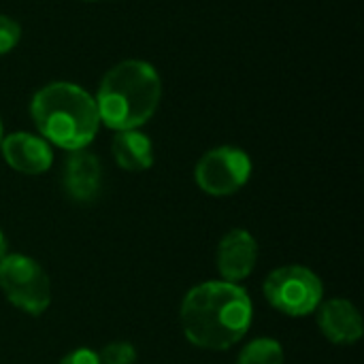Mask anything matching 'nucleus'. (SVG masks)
Returning a JSON list of instances; mask_svg holds the SVG:
<instances>
[{
  "instance_id": "f257e3e1",
  "label": "nucleus",
  "mask_w": 364,
  "mask_h": 364,
  "mask_svg": "<svg viewBox=\"0 0 364 364\" xmlns=\"http://www.w3.org/2000/svg\"><path fill=\"white\" fill-rule=\"evenodd\" d=\"M250 294L232 282H205L181 303V328L188 341L203 350H228L252 326Z\"/></svg>"
},
{
  "instance_id": "f03ea898",
  "label": "nucleus",
  "mask_w": 364,
  "mask_h": 364,
  "mask_svg": "<svg viewBox=\"0 0 364 364\" xmlns=\"http://www.w3.org/2000/svg\"><path fill=\"white\" fill-rule=\"evenodd\" d=\"M162 83L156 68L141 60H126L113 66L98 87L96 109L105 126L113 130H136L156 113Z\"/></svg>"
},
{
  "instance_id": "7ed1b4c3",
  "label": "nucleus",
  "mask_w": 364,
  "mask_h": 364,
  "mask_svg": "<svg viewBox=\"0 0 364 364\" xmlns=\"http://www.w3.org/2000/svg\"><path fill=\"white\" fill-rule=\"evenodd\" d=\"M38 132L53 145L77 151L92 143L98 132L96 100L75 83H49L38 90L30 105Z\"/></svg>"
},
{
  "instance_id": "20e7f679",
  "label": "nucleus",
  "mask_w": 364,
  "mask_h": 364,
  "mask_svg": "<svg viewBox=\"0 0 364 364\" xmlns=\"http://www.w3.org/2000/svg\"><path fill=\"white\" fill-rule=\"evenodd\" d=\"M262 290L271 307L292 318L314 314L320 307L324 294L320 277L311 269L299 264L282 267L269 273Z\"/></svg>"
},
{
  "instance_id": "39448f33",
  "label": "nucleus",
  "mask_w": 364,
  "mask_h": 364,
  "mask_svg": "<svg viewBox=\"0 0 364 364\" xmlns=\"http://www.w3.org/2000/svg\"><path fill=\"white\" fill-rule=\"evenodd\" d=\"M0 288L17 309L30 316L45 314L51 303V284L45 269L21 254L0 260Z\"/></svg>"
},
{
  "instance_id": "423d86ee",
  "label": "nucleus",
  "mask_w": 364,
  "mask_h": 364,
  "mask_svg": "<svg viewBox=\"0 0 364 364\" xmlns=\"http://www.w3.org/2000/svg\"><path fill=\"white\" fill-rule=\"evenodd\" d=\"M252 175V160L239 147H218L207 151L196 164L194 177L203 192L230 196L241 190Z\"/></svg>"
},
{
  "instance_id": "0eeeda50",
  "label": "nucleus",
  "mask_w": 364,
  "mask_h": 364,
  "mask_svg": "<svg viewBox=\"0 0 364 364\" xmlns=\"http://www.w3.org/2000/svg\"><path fill=\"white\" fill-rule=\"evenodd\" d=\"M258 262V243L256 239L243 230L235 228L226 232L218 245V269L226 282H241L245 279Z\"/></svg>"
},
{
  "instance_id": "6e6552de",
  "label": "nucleus",
  "mask_w": 364,
  "mask_h": 364,
  "mask_svg": "<svg viewBox=\"0 0 364 364\" xmlns=\"http://www.w3.org/2000/svg\"><path fill=\"white\" fill-rule=\"evenodd\" d=\"M6 164L23 175H41L49 171L53 162L51 147L45 139L28 132H13L0 143Z\"/></svg>"
},
{
  "instance_id": "1a4fd4ad",
  "label": "nucleus",
  "mask_w": 364,
  "mask_h": 364,
  "mask_svg": "<svg viewBox=\"0 0 364 364\" xmlns=\"http://www.w3.org/2000/svg\"><path fill=\"white\" fill-rule=\"evenodd\" d=\"M318 326L322 335L337 346H350L363 337V318L346 299L326 301L318 311Z\"/></svg>"
},
{
  "instance_id": "9d476101",
  "label": "nucleus",
  "mask_w": 364,
  "mask_h": 364,
  "mask_svg": "<svg viewBox=\"0 0 364 364\" xmlns=\"http://www.w3.org/2000/svg\"><path fill=\"white\" fill-rule=\"evenodd\" d=\"M100 162L94 154L83 149L70 151L64 164V188L66 194L77 203H90L100 192Z\"/></svg>"
},
{
  "instance_id": "9b49d317",
  "label": "nucleus",
  "mask_w": 364,
  "mask_h": 364,
  "mask_svg": "<svg viewBox=\"0 0 364 364\" xmlns=\"http://www.w3.org/2000/svg\"><path fill=\"white\" fill-rule=\"evenodd\" d=\"M111 149L115 162L126 171L139 173V171H147L154 164L151 141L136 130H119L113 139Z\"/></svg>"
},
{
  "instance_id": "f8f14e48",
  "label": "nucleus",
  "mask_w": 364,
  "mask_h": 364,
  "mask_svg": "<svg viewBox=\"0 0 364 364\" xmlns=\"http://www.w3.org/2000/svg\"><path fill=\"white\" fill-rule=\"evenodd\" d=\"M237 364H284L282 343L275 339H256L241 350Z\"/></svg>"
},
{
  "instance_id": "ddd939ff",
  "label": "nucleus",
  "mask_w": 364,
  "mask_h": 364,
  "mask_svg": "<svg viewBox=\"0 0 364 364\" xmlns=\"http://www.w3.org/2000/svg\"><path fill=\"white\" fill-rule=\"evenodd\" d=\"M98 358H100V364H134L136 350L126 341H115V343L105 346Z\"/></svg>"
},
{
  "instance_id": "4468645a",
  "label": "nucleus",
  "mask_w": 364,
  "mask_h": 364,
  "mask_svg": "<svg viewBox=\"0 0 364 364\" xmlns=\"http://www.w3.org/2000/svg\"><path fill=\"white\" fill-rule=\"evenodd\" d=\"M21 36V28L17 21H13L6 15H0V55L9 53Z\"/></svg>"
},
{
  "instance_id": "2eb2a0df",
  "label": "nucleus",
  "mask_w": 364,
  "mask_h": 364,
  "mask_svg": "<svg viewBox=\"0 0 364 364\" xmlns=\"http://www.w3.org/2000/svg\"><path fill=\"white\" fill-rule=\"evenodd\" d=\"M60 364H100V358L92 350H75L68 356H64Z\"/></svg>"
},
{
  "instance_id": "dca6fc26",
  "label": "nucleus",
  "mask_w": 364,
  "mask_h": 364,
  "mask_svg": "<svg viewBox=\"0 0 364 364\" xmlns=\"http://www.w3.org/2000/svg\"><path fill=\"white\" fill-rule=\"evenodd\" d=\"M6 247H9V243H6V237L2 235V230H0V260L6 256Z\"/></svg>"
},
{
  "instance_id": "f3484780",
  "label": "nucleus",
  "mask_w": 364,
  "mask_h": 364,
  "mask_svg": "<svg viewBox=\"0 0 364 364\" xmlns=\"http://www.w3.org/2000/svg\"><path fill=\"white\" fill-rule=\"evenodd\" d=\"M0 143H2V122H0Z\"/></svg>"
},
{
  "instance_id": "a211bd4d",
  "label": "nucleus",
  "mask_w": 364,
  "mask_h": 364,
  "mask_svg": "<svg viewBox=\"0 0 364 364\" xmlns=\"http://www.w3.org/2000/svg\"><path fill=\"white\" fill-rule=\"evenodd\" d=\"M87 2H96V0H87Z\"/></svg>"
}]
</instances>
